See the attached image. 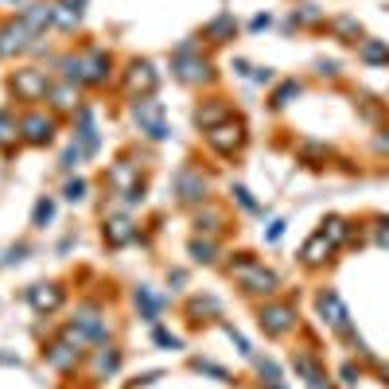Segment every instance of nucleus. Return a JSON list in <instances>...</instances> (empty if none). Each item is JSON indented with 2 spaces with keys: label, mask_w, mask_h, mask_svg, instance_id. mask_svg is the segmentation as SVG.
<instances>
[{
  "label": "nucleus",
  "mask_w": 389,
  "mask_h": 389,
  "mask_svg": "<svg viewBox=\"0 0 389 389\" xmlns=\"http://www.w3.org/2000/svg\"><path fill=\"white\" fill-rule=\"evenodd\" d=\"M12 140H16V125L8 113H0V145H12Z\"/></svg>",
  "instance_id": "a211bd4d"
},
{
  "label": "nucleus",
  "mask_w": 389,
  "mask_h": 389,
  "mask_svg": "<svg viewBox=\"0 0 389 389\" xmlns=\"http://www.w3.org/2000/svg\"><path fill=\"white\" fill-rule=\"evenodd\" d=\"M261 323H265V331H273V335H280V331H288V323H292V312L288 308H265L261 312Z\"/></svg>",
  "instance_id": "1a4fd4ad"
},
{
  "label": "nucleus",
  "mask_w": 389,
  "mask_h": 389,
  "mask_svg": "<svg viewBox=\"0 0 389 389\" xmlns=\"http://www.w3.org/2000/svg\"><path fill=\"white\" fill-rule=\"evenodd\" d=\"M323 234H331L327 242H342V238H347V222H342V218H331Z\"/></svg>",
  "instance_id": "6ab92c4d"
},
{
  "label": "nucleus",
  "mask_w": 389,
  "mask_h": 389,
  "mask_svg": "<svg viewBox=\"0 0 389 389\" xmlns=\"http://www.w3.org/2000/svg\"><path fill=\"white\" fill-rule=\"evenodd\" d=\"M51 16H55V8H47V4H32L24 12V24L36 32V27H43V24H51Z\"/></svg>",
  "instance_id": "ddd939ff"
},
{
  "label": "nucleus",
  "mask_w": 389,
  "mask_h": 389,
  "mask_svg": "<svg viewBox=\"0 0 389 389\" xmlns=\"http://www.w3.org/2000/svg\"><path fill=\"white\" fill-rule=\"evenodd\" d=\"M203 191H207V179L199 175V171H179V194L183 203H194V199H203Z\"/></svg>",
  "instance_id": "6e6552de"
},
{
  "label": "nucleus",
  "mask_w": 389,
  "mask_h": 389,
  "mask_svg": "<svg viewBox=\"0 0 389 389\" xmlns=\"http://www.w3.org/2000/svg\"><path fill=\"white\" fill-rule=\"evenodd\" d=\"M156 86V74H152V66L148 62H133V71H129V90H152Z\"/></svg>",
  "instance_id": "9b49d317"
},
{
  "label": "nucleus",
  "mask_w": 389,
  "mask_h": 389,
  "mask_svg": "<svg viewBox=\"0 0 389 389\" xmlns=\"http://www.w3.org/2000/svg\"><path fill=\"white\" fill-rule=\"evenodd\" d=\"M331 253V242H327V234H319V238H312V242L304 245V257H308V265H319L323 257Z\"/></svg>",
  "instance_id": "f8f14e48"
},
{
  "label": "nucleus",
  "mask_w": 389,
  "mask_h": 389,
  "mask_svg": "<svg viewBox=\"0 0 389 389\" xmlns=\"http://www.w3.org/2000/svg\"><path fill=\"white\" fill-rule=\"evenodd\" d=\"M362 59L366 62H389V51L381 47V43H366V47H362Z\"/></svg>",
  "instance_id": "dca6fc26"
},
{
  "label": "nucleus",
  "mask_w": 389,
  "mask_h": 389,
  "mask_svg": "<svg viewBox=\"0 0 389 389\" xmlns=\"http://www.w3.org/2000/svg\"><path fill=\"white\" fill-rule=\"evenodd\" d=\"M292 94H300V86H296V82H288V86H284V90L277 94V105H288V97H292Z\"/></svg>",
  "instance_id": "4be33fe9"
},
{
  "label": "nucleus",
  "mask_w": 389,
  "mask_h": 389,
  "mask_svg": "<svg viewBox=\"0 0 389 389\" xmlns=\"http://www.w3.org/2000/svg\"><path fill=\"white\" fill-rule=\"evenodd\" d=\"M110 59L101 55V51H90V55H82V78H90V82H105L110 78Z\"/></svg>",
  "instance_id": "0eeeda50"
},
{
  "label": "nucleus",
  "mask_w": 389,
  "mask_h": 389,
  "mask_svg": "<svg viewBox=\"0 0 389 389\" xmlns=\"http://www.w3.org/2000/svg\"><path fill=\"white\" fill-rule=\"evenodd\" d=\"M20 129H24V136L32 145H47L51 133H55V125H51L47 117H39V113H27L24 121H20Z\"/></svg>",
  "instance_id": "39448f33"
},
{
  "label": "nucleus",
  "mask_w": 389,
  "mask_h": 389,
  "mask_svg": "<svg viewBox=\"0 0 389 389\" xmlns=\"http://www.w3.org/2000/svg\"><path fill=\"white\" fill-rule=\"evenodd\" d=\"M218 117H226V105H210V110H199V113H194V121H199V125H214Z\"/></svg>",
  "instance_id": "f3484780"
},
{
  "label": "nucleus",
  "mask_w": 389,
  "mask_h": 389,
  "mask_svg": "<svg viewBox=\"0 0 389 389\" xmlns=\"http://www.w3.org/2000/svg\"><path fill=\"white\" fill-rule=\"evenodd\" d=\"M27 32H32V27H27L24 20H20V24H4L0 27V51H24Z\"/></svg>",
  "instance_id": "423d86ee"
},
{
  "label": "nucleus",
  "mask_w": 389,
  "mask_h": 389,
  "mask_svg": "<svg viewBox=\"0 0 389 389\" xmlns=\"http://www.w3.org/2000/svg\"><path fill=\"white\" fill-rule=\"evenodd\" d=\"M105 234H110L113 245H121V242H129V238H133V230H129V222H125V218H113Z\"/></svg>",
  "instance_id": "2eb2a0df"
},
{
  "label": "nucleus",
  "mask_w": 389,
  "mask_h": 389,
  "mask_svg": "<svg viewBox=\"0 0 389 389\" xmlns=\"http://www.w3.org/2000/svg\"><path fill=\"white\" fill-rule=\"evenodd\" d=\"M66 351H71V347H62V342H59V347H55V354H51V362H55V366H66V362H74V358H78V354H66Z\"/></svg>",
  "instance_id": "aec40b11"
},
{
  "label": "nucleus",
  "mask_w": 389,
  "mask_h": 389,
  "mask_svg": "<svg viewBox=\"0 0 389 389\" xmlns=\"http://www.w3.org/2000/svg\"><path fill=\"white\" fill-rule=\"evenodd\" d=\"M319 312L331 316V327H347V312H342V304H339L335 292H323V296H319Z\"/></svg>",
  "instance_id": "9d476101"
},
{
  "label": "nucleus",
  "mask_w": 389,
  "mask_h": 389,
  "mask_svg": "<svg viewBox=\"0 0 389 389\" xmlns=\"http://www.w3.org/2000/svg\"><path fill=\"white\" fill-rule=\"evenodd\" d=\"M32 304H36L39 312H47V308H59V292H55V288H36V292H32Z\"/></svg>",
  "instance_id": "4468645a"
},
{
  "label": "nucleus",
  "mask_w": 389,
  "mask_h": 389,
  "mask_svg": "<svg viewBox=\"0 0 389 389\" xmlns=\"http://www.w3.org/2000/svg\"><path fill=\"white\" fill-rule=\"evenodd\" d=\"M55 105H62V110H71V86H62V90H55Z\"/></svg>",
  "instance_id": "412c9836"
},
{
  "label": "nucleus",
  "mask_w": 389,
  "mask_h": 389,
  "mask_svg": "<svg viewBox=\"0 0 389 389\" xmlns=\"http://www.w3.org/2000/svg\"><path fill=\"white\" fill-rule=\"evenodd\" d=\"M82 194H86V183H82V179L66 187V199H82Z\"/></svg>",
  "instance_id": "b1692460"
},
{
  "label": "nucleus",
  "mask_w": 389,
  "mask_h": 389,
  "mask_svg": "<svg viewBox=\"0 0 389 389\" xmlns=\"http://www.w3.org/2000/svg\"><path fill=\"white\" fill-rule=\"evenodd\" d=\"M191 253L199 257V261H210V253H214V249H210V245H199V242H194V245H191Z\"/></svg>",
  "instance_id": "5701e85b"
},
{
  "label": "nucleus",
  "mask_w": 389,
  "mask_h": 389,
  "mask_svg": "<svg viewBox=\"0 0 389 389\" xmlns=\"http://www.w3.org/2000/svg\"><path fill=\"white\" fill-rule=\"evenodd\" d=\"M51 218V203H39L36 207V222H47Z\"/></svg>",
  "instance_id": "393cba45"
},
{
  "label": "nucleus",
  "mask_w": 389,
  "mask_h": 389,
  "mask_svg": "<svg viewBox=\"0 0 389 389\" xmlns=\"http://www.w3.org/2000/svg\"><path fill=\"white\" fill-rule=\"evenodd\" d=\"M133 113H136V121L145 125L156 140H164V136H168V129H164V121H160V105H156V101H148V97H145V101H136Z\"/></svg>",
  "instance_id": "20e7f679"
},
{
  "label": "nucleus",
  "mask_w": 389,
  "mask_h": 389,
  "mask_svg": "<svg viewBox=\"0 0 389 389\" xmlns=\"http://www.w3.org/2000/svg\"><path fill=\"white\" fill-rule=\"evenodd\" d=\"M381 374H386V381H389V366H386V370H381Z\"/></svg>",
  "instance_id": "a878e982"
},
{
  "label": "nucleus",
  "mask_w": 389,
  "mask_h": 389,
  "mask_svg": "<svg viewBox=\"0 0 389 389\" xmlns=\"http://www.w3.org/2000/svg\"><path fill=\"white\" fill-rule=\"evenodd\" d=\"M234 277L242 280L249 292H273L277 288V277L268 273V268H261V265H253V261H245V265H238L234 268Z\"/></svg>",
  "instance_id": "f257e3e1"
},
{
  "label": "nucleus",
  "mask_w": 389,
  "mask_h": 389,
  "mask_svg": "<svg viewBox=\"0 0 389 389\" xmlns=\"http://www.w3.org/2000/svg\"><path fill=\"white\" fill-rule=\"evenodd\" d=\"M12 90L24 97V101H39V97L47 94V74L43 71H20L12 78Z\"/></svg>",
  "instance_id": "f03ea898"
},
{
  "label": "nucleus",
  "mask_w": 389,
  "mask_h": 389,
  "mask_svg": "<svg viewBox=\"0 0 389 389\" xmlns=\"http://www.w3.org/2000/svg\"><path fill=\"white\" fill-rule=\"evenodd\" d=\"M210 148H218V152H234V148L242 145V125L234 121V125H214L207 133Z\"/></svg>",
  "instance_id": "7ed1b4c3"
}]
</instances>
